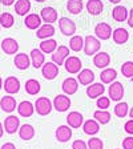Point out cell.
<instances>
[{"instance_id": "40", "label": "cell", "mask_w": 133, "mask_h": 149, "mask_svg": "<svg viewBox=\"0 0 133 149\" xmlns=\"http://www.w3.org/2000/svg\"><path fill=\"white\" fill-rule=\"evenodd\" d=\"M121 73L125 77H133V61H127L121 65Z\"/></svg>"}, {"instance_id": "3", "label": "cell", "mask_w": 133, "mask_h": 149, "mask_svg": "<svg viewBox=\"0 0 133 149\" xmlns=\"http://www.w3.org/2000/svg\"><path fill=\"white\" fill-rule=\"evenodd\" d=\"M81 60L79 59L77 56H68L67 57V60L64 61V67L65 69H67V72L68 73H79V72L81 71Z\"/></svg>"}, {"instance_id": "51", "label": "cell", "mask_w": 133, "mask_h": 149, "mask_svg": "<svg viewBox=\"0 0 133 149\" xmlns=\"http://www.w3.org/2000/svg\"><path fill=\"white\" fill-rule=\"evenodd\" d=\"M129 116L133 118V107H132V109H130V111H129Z\"/></svg>"}, {"instance_id": "35", "label": "cell", "mask_w": 133, "mask_h": 149, "mask_svg": "<svg viewBox=\"0 0 133 149\" xmlns=\"http://www.w3.org/2000/svg\"><path fill=\"white\" fill-rule=\"evenodd\" d=\"M83 0H68L67 3V9L72 15H79L83 11Z\"/></svg>"}, {"instance_id": "31", "label": "cell", "mask_w": 133, "mask_h": 149, "mask_svg": "<svg viewBox=\"0 0 133 149\" xmlns=\"http://www.w3.org/2000/svg\"><path fill=\"white\" fill-rule=\"evenodd\" d=\"M83 129H84V133L93 136V134H96L100 130V125L96 120H87L83 125Z\"/></svg>"}, {"instance_id": "39", "label": "cell", "mask_w": 133, "mask_h": 149, "mask_svg": "<svg viewBox=\"0 0 133 149\" xmlns=\"http://www.w3.org/2000/svg\"><path fill=\"white\" fill-rule=\"evenodd\" d=\"M128 108H129V107H128L127 102H118L115 107V115L117 116V117H125V116L128 115V112H129Z\"/></svg>"}, {"instance_id": "10", "label": "cell", "mask_w": 133, "mask_h": 149, "mask_svg": "<svg viewBox=\"0 0 133 149\" xmlns=\"http://www.w3.org/2000/svg\"><path fill=\"white\" fill-rule=\"evenodd\" d=\"M95 33H96L97 39H100V40H108L112 36V28L107 23H99L95 27Z\"/></svg>"}, {"instance_id": "9", "label": "cell", "mask_w": 133, "mask_h": 149, "mask_svg": "<svg viewBox=\"0 0 133 149\" xmlns=\"http://www.w3.org/2000/svg\"><path fill=\"white\" fill-rule=\"evenodd\" d=\"M41 74L47 80H53V79L59 74V67L55 63H44V65L41 67Z\"/></svg>"}, {"instance_id": "44", "label": "cell", "mask_w": 133, "mask_h": 149, "mask_svg": "<svg viewBox=\"0 0 133 149\" xmlns=\"http://www.w3.org/2000/svg\"><path fill=\"white\" fill-rule=\"evenodd\" d=\"M123 148L124 149H133V137H127L123 141Z\"/></svg>"}, {"instance_id": "16", "label": "cell", "mask_w": 133, "mask_h": 149, "mask_svg": "<svg viewBox=\"0 0 133 149\" xmlns=\"http://www.w3.org/2000/svg\"><path fill=\"white\" fill-rule=\"evenodd\" d=\"M109 63H111V56H109L107 52H99L95 55V57H93V64L100 69L101 68L105 69L109 65Z\"/></svg>"}, {"instance_id": "53", "label": "cell", "mask_w": 133, "mask_h": 149, "mask_svg": "<svg viewBox=\"0 0 133 149\" xmlns=\"http://www.w3.org/2000/svg\"><path fill=\"white\" fill-rule=\"evenodd\" d=\"M35 1H37V3H43V1H45V0H35Z\"/></svg>"}, {"instance_id": "32", "label": "cell", "mask_w": 133, "mask_h": 149, "mask_svg": "<svg viewBox=\"0 0 133 149\" xmlns=\"http://www.w3.org/2000/svg\"><path fill=\"white\" fill-rule=\"evenodd\" d=\"M57 48V41L53 39H45L40 43V51L43 53H53Z\"/></svg>"}, {"instance_id": "33", "label": "cell", "mask_w": 133, "mask_h": 149, "mask_svg": "<svg viewBox=\"0 0 133 149\" xmlns=\"http://www.w3.org/2000/svg\"><path fill=\"white\" fill-rule=\"evenodd\" d=\"M117 77V72L113 68H105L100 74V79L104 84H112V81Z\"/></svg>"}, {"instance_id": "52", "label": "cell", "mask_w": 133, "mask_h": 149, "mask_svg": "<svg viewBox=\"0 0 133 149\" xmlns=\"http://www.w3.org/2000/svg\"><path fill=\"white\" fill-rule=\"evenodd\" d=\"M3 83H4V81L1 80V77H0V89H1V88H3Z\"/></svg>"}, {"instance_id": "19", "label": "cell", "mask_w": 133, "mask_h": 149, "mask_svg": "<svg viewBox=\"0 0 133 149\" xmlns=\"http://www.w3.org/2000/svg\"><path fill=\"white\" fill-rule=\"evenodd\" d=\"M24 24L28 29H37L41 25V17L37 13H29L25 16Z\"/></svg>"}, {"instance_id": "2", "label": "cell", "mask_w": 133, "mask_h": 149, "mask_svg": "<svg viewBox=\"0 0 133 149\" xmlns=\"http://www.w3.org/2000/svg\"><path fill=\"white\" fill-rule=\"evenodd\" d=\"M52 102L48 97H39L35 102V111L37 112V115L40 116H47L49 115L52 111Z\"/></svg>"}, {"instance_id": "54", "label": "cell", "mask_w": 133, "mask_h": 149, "mask_svg": "<svg viewBox=\"0 0 133 149\" xmlns=\"http://www.w3.org/2000/svg\"><path fill=\"white\" fill-rule=\"evenodd\" d=\"M0 27H1V25H0Z\"/></svg>"}, {"instance_id": "11", "label": "cell", "mask_w": 133, "mask_h": 149, "mask_svg": "<svg viewBox=\"0 0 133 149\" xmlns=\"http://www.w3.org/2000/svg\"><path fill=\"white\" fill-rule=\"evenodd\" d=\"M1 49L7 55H15L19 51V43L12 37H6L1 41Z\"/></svg>"}, {"instance_id": "28", "label": "cell", "mask_w": 133, "mask_h": 149, "mask_svg": "<svg viewBox=\"0 0 133 149\" xmlns=\"http://www.w3.org/2000/svg\"><path fill=\"white\" fill-rule=\"evenodd\" d=\"M102 8H104V4H102L101 0H88L87 11L91 13V15H93V16L100 15Z\"/></svg>"}, {"instance_id": "22", "label": "cell", "mask_w": 133, "mask_h": 149, "mask_svg": "<svg viewBox=\"0 0 133 149\" xmlns=\"http://www.w3.org/2000/svg\"><path fill=\"white\" fill-rule=\"evenodd\" d=\"M105 88L102 85L101 83H96V84H92V85H88L87 88V96L89 99H97V97L102 96Z\"/></svg>"}, {"instance_id": "45", "label": "cell", "mask_w": 133, "mask_h": 149, "mask_svg": "<svg viewBox=\"0 0 133 149\" xmlns=\"http://www.w3.org/2000/svg\"><path fill=\"white\" fill-rule=\"evenodd\" d=\"M124 130L127 132V133L129 134H133V118H130L129 121H127L124 125Z\"/></svg>"}, {"instance_id": "47", "label": "cell", "mask_w": 133, "mask_h": 149, "mask_svg": "<svg viewBox=\"0 0 133 149\" xmlns=\"http://www.w3.org/2000/svg\"><path fill=\"white\" fill-rule=\"evenodd\" d=\"M0 149H16V146L13 145L12 143H6V144H3L1 145V148Z\"/></svg>"}, {"instance_id": "27", "label": "cell", "mask_w": 133, "mask_h": 149, "mask_svg": "<svg viewBox=\"0 0 133 149\" xmlns=\"http://www.w3.org/2000/svg\"><path fill=\"white\" fill-rule=\"evenodd\" d=\"M19 136L22 140H25V141H29V140L33 139L35 136V128L29 124H24L19 128Z\"/></svg>"}, {"instance_id": "21", "label": "cell", "mask_w": 133, "mask_h": 149, "mask_svg": "<svg viewBox=\"0 0 133 149\" xmlns=\"http://www.w3.org/2000/svg\"><path fill=\"white\" fill-rule=\"evenodd\" d=\"M83 121H84V117L80 112L73 111L67 116V123H68V125L71 128H80L83 125Z\"/></svg>"}, {"instance_id": "36", "label": "cell", "mask_w": 133, "mask_h": 149, "mask_svg": "<svg viewBox=\"0 0 133 149\" xmlns=\"http://www.w3.org/2000/svg\"><path fill=\"white\" fill-rule=\"evenodd\" d=\"M93 117H95V120L99 123V124H108L109 121H111V113L107 111H102V109H99V111H96L95 113H93Z\"/></svg>"}, {"instance_id": "49", "label": "cell", "mask_w": 133, "mask_h": 149, "mask_svg": "<svg viewBox=\"0 0 133 149\" xmlns=\"http://www.w3.org/2000/svg\"><path fill=\"white\" fill-rule=\"evenodd\" d=\"M3 134H4V127H3V124H1V121H0V139L3 137Z\"/></svg>"}, {"instance_id": "25", "label": "cell", "mask_w": 133, "mask_h": 149, "mask_svg": "<svg viewBox=\"0 0 133 149\" xmlns=\"http://www.w3.org/2000/svg\"><path fill=\"white\" fill-rule=\"evenodd\" d=\"M0 108L7 113H11L16 109V100L13 96H4L0 100Z\"/></svg>"}, {"instance_id": "41", "label": "cell", "mask_w": 133, "mask_h": 149, "mask_svg": "<svg viewBox=\"0 0 133 149\" xmlns=\"http://www.w3.org/2000/svg\"><path fill=\"white\" fill-rule=\"evenodd\" d=\"M104 144H102L101 139H97V137H93V139H89L88 141V149H102Z\"/></svg>"}, {"instance_id": "24", "label": "cell", "mask_w": 133, "mask_h": 149, "mask_svg": "<svg viewBox=\"0 0 133 149\" xmlns=\"http://www.w3.org/2000/svg\"><path fill=\"white\" fill-rule=\"evenodd\" d=\"M72 137V129L67 125H60L56 129V139L59 140L60 143H67Z\"/></svg>"}, {"instance_id": "20", "label": "cell", "mask_w": 133, "mask_h": 149, "mask_svg": "<svg viewBox=\"0 0 133 149\" xmlns=\"http://www.w3.org/2000/svg\"><path fill=\"white\" fill-rule=\"evenodd\" d=\"M55 35V28H53L52 24H44V25H40V28H37V32H36V36L39 39H51V37Z\"/></svg>"}, {"instance_id": "38", "label": "cell", "mask_w": 133, "mask_h": 149, "mask_svg": "<svg viewBox=\"0 0 133 149\" xmlns=\"http://www.w3.org/2000/svg\"><path fill=\"white\" fill-rule=\"evenodd\" d=\"M15 23V19H13V15H11L9 12H4L0 15V25L4 28H11Z\"/></svg>"}, {"instance_id": "50", "label": "cell", "mask_w": 133, "mask_h": 149, "mask_svg": "<svg viewBox=\"0 0 133 149\" xmlns=\"http://www.w3.org/2000/svg\"><path fill=\"white\" fill-rule=\"evenodd\" d=\"M121 0H109V3H113V4H117V3H120Z\"/></svg>"}, {"instance_id": "5", "label": "cell", "mask_w": 133, "mask_h": 149, "mask_svg": "<svg viewBox=\"0 0 133 149\" xmlns=\"http://www.w3.org/2000/svg\"><path fill=\"white\" fill-rule=\"evenodd\" d=\"M59 28L60 31L63 32V35L65 36H72L76 32V24H75L73 20L68 17H61L59 20Z\"/></svg>"}, {"instance_id": "37", "label": "cell", "mask_w": 133, "mask_h": 149, "mask_svg": "<svg viewBox=\"0 0 133 149\" xmlns=\"http://www.w3.org/2000/svg\"><path fill=\"white\" fill-rule=\"evenodd\" d=\"M69 48L73 52H80L84 48V39L81 36H72V39L69 40Z\"/></svg>"}, {"instance_id": "30", "label": "cell", "mask_w": 133, "mask_h": 149, "mask_svg": "<svg viewBox=\"0 0 133 149\" xmlns=\"http://www.w3.org/2000/svg\"><path fill=\"white\" fill-rule=\"evenodd\" d=\"M112 17L115 19L116 22H125L128 19V11L125 7L123 6H116L112 9Z\"/></svg>"}, {"instance_id": "8", "label": "cell", "mask_w": 133, "mask_h": 149, "mask_svg": "<svg viewBox=\"0 0 133 149\" xmlns=\"http://www.w3.org/2000/svg\"><path fill=\"white\" fill-rule=\"evenodd\" d=\"M108 93H109V99L111 100L120 101L123 99V96H124V87H123V84L118 83V81L112 83V85H109Z\"/></svg>"}, {"instance_id": "18", "label": "cell", "mask_w": 133, "mask_h": 149, "mask_svg": "<svg viewBox=\"0 0 133 149\" xmlns=\"http://www.w3.org/2000/svg\"><path fill=\"white\" fill-rule=\"evenodd\" d=\"M35 112V107L31 101H22L17 105V113L22 117H31Z\"/></svg>"}, {"instance_id": "1", "label": "cell", "mask_w": 133, "mask_h": 149, "mask_svg": "<svg viewBox=\"0 0 133 149\" xmlns=\"http://www.w3.org/2000/svg\"><path fill=\"white\" fill-rule=\"evenodd\" d=\"M100 47H101V43H100V40L97 37L92 36V35L85 36V39H84V48H83L85 55L92 56L95 53H97L100 49Z\"/></svg>"}, {"instance_id": "6", "label": "cell", "mask_w": 133, "mask_h": 149, "mask_svg": "<svg viewBox=\"0 0 133 149\" xmlns=\"http://www.w3.org/2000/svg\"><path fill=\"white\" fill-rule=\"evenodd\" d=\"M3 88L8 95H16L20 91V81L19 79H16L15 76H9L4 80L3 83Z\"/></svg>"}, {"instance_id": "15", "label": "cell", "mask_w": 133, "mask_h": 149, "mask_svg": "<svg viewBox=\"0 0 133 149\" xmlns=\"http://www.w3.org/2000/svg\"><path fill=\"white\" fill-rule=\"evenodd\" d=\"M63 91H64V93H67V95H75V93L77 92L79 89V81L76 80V79L73 77H68L65 79L64 81H63Z\"/></svg>"}, {"instance_id": "43", "label": "cell", "mask_w": 133, "mask_h": 149, "mask_svg": "<svg viewBox=\"0 0 133 149\" xmlns=\"http://www.w3.org/2000/svg\"><path fill=\"white\" fill-rule=\"evenodd\" d=\"M72 149H88V145L84 143L83 140H76L72 144Z\"/></svg>"}, {"instance_id": "26", "label": "cell", "mask_w": 133, "mask_h": 149, "mask_svg": "<svg viewBox=\"0 0 133 149\" xmlns=\"http://www.w3.org/2000/svg\"><path fill=\"white\" fill-rule=\"evenodd\" d=\"M95 80V73L91 69H81L77 74V81L83 85H89Z\"/></svg>"}, {"instance_id": "14", "label": "cell", "mask_w": 133, "mask_h": 149, "mask_svg": "<svg viewBox=\"0 0 133 149\" xmlns=\"http://www.w3.org/2000/svg\"><path fill=\"white\" fill-rule=\"evenodd\" d=\"M13 64L17 69L20 71H24V69H28L29 65H31V57L27 55V53H17L13 59Z\"/></svg>"}, {"instance_id": "48", "label": "cell", "mask_w": 133, "mask_h": 149, "mask_svg": "<svg viewBox=\"0 0 133 149\" xmlns=\"http://www.w3.org/2000/svg\"><path fill=\"white\" fill-rule=\"evenodd\" d=\"M0 3L3 4V6H12L13 3H15V0H0Z\"/></svg>"}, {"instance_id": "23", "label": "cell", "mask_w": 133, "mask_h": 149, "mask_svg": "<svg viewBox=\"0 0 133 149\" xmlns=\"http://www.w3.org/2000/svg\"><path fill=\"white\" fill-rule=\"evenodd\" d=\"M112 37H113V41L116 44H125L129 39V33L125 28H116L112 32Z\"/></svg>"}, {"instance_id": "7", "label": "cell", "mask_w": 133, "mask_h": 149, "mask_svg": "<svg viewBox=\"0 0 133 149\" xmlns=\"http://www.w3.org/2000/svg\"><path fill=\"white\" fill-rule=\"evenodd\" d=\"M3 127H4V130H6L7 133H9V134L16 133L19 130V128H20V118L13 116V115L8 116V117L4 120Z\"/></svg>"}, {"instance_id": "42", "label": "cell", "mask_w": 133, "mask_h": 149, "mask_svg": "<svg viewBox=\"0 0 133 149\" xmlns=\"http://www.w3.org/2000/svg\"><path fill=\"white\" fill-rule=\"evenodd\" d=\"M109 105H111V99H109V97L100 96L99 99H97V107H99V109L105 111L107 108H109Z\"/></svg>"}, {"instance_id": "29", "label": "cell", "mask_w": 133, "mask_h": 149, "mask_svg": "<svg viewBox=\"0 0 133 149\" xmlns=\"http://www.w3.org/2000/svg\"><path fill=\"white\" fill-rule=\"evenodd\" d=\"M31 9V1L29 0H17L15 4V12L19 16H27Z\"/></svg>"}, {"instance_id": "12", "label": "cell", "mask_w": 133, "mask_h": 149, "mask_svg": "<svg viewBox=\"0 0 133 149\" xmlns=\"http://www.w3.org/2000/svg\"><path fill=\"white\" fill-rule=\"evenodd\" d=\"M53 107L57 112H65L68 111L69 107H71V100L68 96H64V95H57L53 100Z\"/></svg>"}, {"instance_id": "4", "label": "cell", "mask_w": 133, "mask_h": 149, "mask_svg": "<svg viewBox=\"0 0 133 149\" xmlns=\"http://www.w3.org/2000/svg\"><path fill=\"white\" fill-rule=\"evenodd\" d=\"M69 56V48L65 45H59L52 53V61L57 65H64V61Z\"/></svg>"}, {"instance_id": "17", "label": "cell", "mask_w": 133, "mask_h": 149, "mask_svg": "<svg viewBox=\"0 0 133 149\" xmlns=\"http://www.w3.org/2000/svg\"><path fill=\"white\" fill-rule=\"evenodd\" d=\"M44 63H45V56H44V53L41 52L40 49H37V48L32 49L31 51V64L37 69V68H41L44 65Z\"/></svg>"}, {"instance_id": "13", "label": "cell", "mask_w": 133, "mask_h": 149, "mask_svg": "<svg viewBox=\"0 0 133 149\" xmlns=\"http://www.w3.org/2000/svg\"><path fill=\"white\" fill-rule=\"evenodd\" d=\"M40 17L47 24H52V23L57 22V11L52 7H44L40 12Z\"/></svg>"}, {"instance_id": "46", "label": "cell", "mask_w": 133, "mask_h": 149, "mask_svg": "<svg viewBox=\"0 0 133 149\" xmlns=\"http://www.w3.org/2000/svg\"><path fill=\"white\" fill-rule=\"evenodd\" d=\"M128 25L133 27V8L130 9V12L128 13Z\"/></svg>"}, {"instance_id": "34", "label": "cell", "mask_w": 133, "mask_h": 149, "mask_svg": "<svg viewBox=\"0 0 133 149\" xmlns=\"http://www.w3.org/2000/svg\"><path fill=\"white\" fill-rule=\"evenodd\" d=\"M41 87H40V83L37 80H35V79H29V80H27V83H25V91H27L28 95H32V96H35V95H37V93L40 92Z\"/></svg>"}]
</instances>
